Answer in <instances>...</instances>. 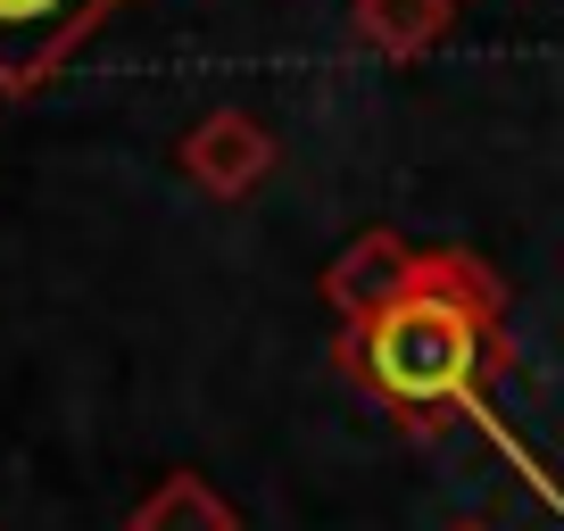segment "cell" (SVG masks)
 <instances>
[{"instance_id":"277c9868","label":"cell","mask_w":564,"mask_h":531,"mask_svg":"<svg viewBox=\"0 0 564 531\" xmlns=\"http://www.w3.org/2000/svg\"><path fill=\"white\" fill-rule=\"evenodd\" d=\"M415 274V241L390 225H366L333 266H324V300H333L340 324H366L382 300H399V283Z\"/></svg>"},{"instance_id":"52a82bcc","label":"cell","mask_w":564,"mask_h":531,"mask_svg":"<svg viewBox=\"0 0 564 531\" xmlns=\"http://www.w3.org/2000/svg\"><path fill=\"white\" fill-rule=\"evenodd\" d=\"M448 531H490V523H448Z\"/></svg>"},{"instance_id":"3957f363","label":"cell","mask_w":564,"mask_h":531,"mask_svg":"<svg viewBox=\"0 0 564 531\" xmlns=\"http://www.w3.org/2000/svg\"><path fill=\"white\" fill-rule=\"evenodd\" d=\"M175 159L208 199H249L265 175H274V133H265L249 108H216V117H199L192 133H183Z\"/></svg>"},{"instance_id":"8992f818","label":"cell","mask_w":564,"mask_h":531,"mask_svg":"<svg viewBox=\"0 0 564 531\" xmlns=\"http://www.w3.org/2000/svg\"><path fill=\"white\" fill-rule=\"evenodd\" d=\"M124 531H241V514H232V498L216 490V481L166 474L159 490L133 507V523H124Z\"/></svg>"},{"instance_id":"5b68a950","label":"cell","mask_w":564,"mask_h":531,"mask_svg":"<svg viewBox=\"0 0 564 531\" xmlns=\"http://www.w3.org/2000/svg\"><path fill=\"white\" fill-rule=\"evenodd\" d=\"M457 25V0H349V34L357 51L390 58V67H406V58H423L432 42Z\"/></svg>"},{"instance_id":"7a4b0ae2","label":"cell","mask_w":564,"mask_h":531,"mask_svg":"<svg viewBox=\"0 0 564 531\" xmlns=\"http://www.w3.org/2000/svg\"><path fill=\"white\" fill-rule=\"evenodd\" d=\"M117 0H0V100L42 91L91 34Z\"/></svg>"},{"instance_id":"6da1fadb","label":"cell","mask_w":564,"mask_h":531,"mask_svg":"<svg viewBox=\"0 0 564 531\" xmlns=\"http://www.w3.org/2000/svg\"><path fill=\"white\" fill-rule=\"evenodd\" d=\"M333 366L357 399H373L415 441L481 424L498 432V448H514V432L490 415V382L514 366L507 283L474 249H415V274L399 283V300H382L366 324H340Z\"/></svg>"}]
</instances>
